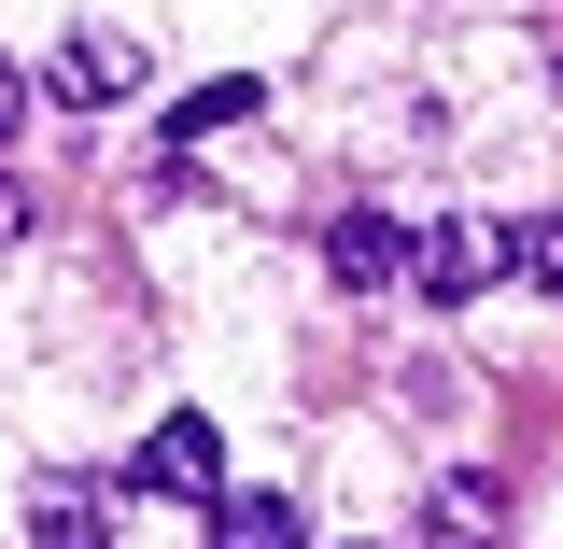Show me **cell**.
I'll use <instances>...</instances> for the list:
<instances>
[{"instance_id": "cell-1", "label": "cell", "mask_w": 563, "mask_h": 549, "mask_svg": "<svg viewBox=\"0 0 563 549\" xmlns=\"http://www.w3.org/2000/svg\"><path fill=\"white\" fill-rule=\"evenodd\" d=\"M128 480H141V493H169V507H211V493H225V437H211L198 409H169V422H141Z\"/></svg>"}, {"instance_id": "cell-2", "label": "cell", "mask_w": 563, "mask_h": 549, "mask_svg": "<svg viewBox=\"0 0 563 549\" xmlns=\"http://www.w3.org/2000/svg\"><path fill=\"white\" fill-rule=\"evenodd\" d=\"M43 85H57L70 113H113V99L141 85V43H128V29H70L57 57H43Z\"/></svg>"}, {"instance_id": "cell-3", "label": "cell", "mask_w": 563, "mask_h": 549, "mask_svg": "<svg viewBox=\"0 0 563 549\" xmlns=\"http://www.w3.org/2000/svg\"><path fill=\"white\" fill-rule=\"evenodd\" d=\"M409 282L437 296V310L493 296V226H422V240H409Z\"/></svg>"}, {"instance_id": "cell-4", "label": "cell", "mask_w": 563, "mask_h": 549, "mask_svg": "<svg viewBox=\"0 0 563 549\" xmlns=\"http://www.w3.org/2000/svg\"><path fill=\"white\" fill-rule=\"evenodd\" d=\"M324 268H339L352 296H380V282H409V226H395V211H339V226H324Z\"/></svg>"}, {"instance_id": "cell-5", "label": "cell", "mask_w": 563, "mask_h": 549, "mask_svg": "<svg viewBox=\"0 0 563 549\" xmlns=\"http://www.w3.org/2000/svg\"><path fill=\"white\" fill-rule=\"evenodd\" d=\"M29 549H113V493L99 480H43L29 493Z\"/></svg>"}, {"instance_id": "cell-6", "label": "cell", "mask_w": 563, "mask_h": 549, "mask_svg": "<svg viewBox=\"0 0 563 549\" xmlns=\"http://www.w3.org/2000/svg\"><path fill=\"white\" fill-rule=\"evenodd\" d=\"M211 549H310L296 493H211Z\"/></svg>"}, {"instance_id": "cell-7", "label": "cell", "mask_w": 563, "mask_h": 549, "mask_svg": "<svg viewBox=\"0 0 563 549\" xmlns=\"http://www.w3.org/2000/svg\"><path fill=\"white\" fill-rule=\"evenodd\" d=\"M493 282H521V296H563V211H521V226H493Z\"/></svg>"}, {"instance_id": "cell-8", "label": "cell", "mask_w": 563, "mask_h": 549, "mask_svg": "<svg viewBox=\"0 0 563 549\" xmlns=\"http://www.w3.org/2000/svg\"><path fill=\"white\" fill-rule=\"evenodd\" d=\"M493 521H507V493L465 465V480H437V507H422V549H493Z\"/></svg>"}, {"instance_id": "cell-9", "label": "cell", "mask_w": 563, "mask_h": 549, "mask_svg": "<svg viewBox=\"0 0 563 549\" xmlns=\"http://www.w3.org/2000/svg\"><path fill=\"white\" fill-rule=\"evenodd\" d=\"M254 99H268L254 70H225V85H198V99L169 113V155H198V141H225V128H240V113H254Z\"/></svg>"}, {"instance_id": "cell-10", "label": "cell", "mask_w": 563, "mask_h": 549, "mask_svg": "<svg viewBox=\"0 0 563 549\" xmlns=\"http://www.w3.org/2000/svg\"><path fill=\"white\" fill-rule=\"evenodd\" d=\"M14 240H29V184L0 169V254H14Z\"/></svg>"}, {"instance_id": "cell-11", "label": "cell", "mask_w": 563, "mask_h": 549, "mask_svg": "<svg viewBox=\"0 0 563 549\" xmlns=\"http://www.w3.org/2000/svg\"><path fill=\"white\" fill-rule=\"evenodd\" d=\"M14 113H29V70H14V57H0V141H14Z\"/></svg>"}]
</instances>
